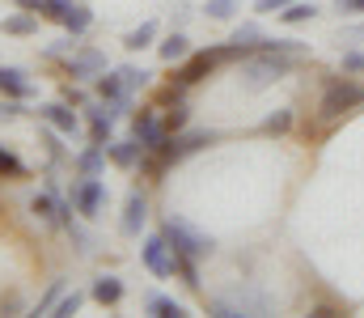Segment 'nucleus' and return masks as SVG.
Returning a JSON list of instances; mask_svg holds the SVG:
<instances>
[{"instance_id": "f257e3e1", "label": "nucleus", "mask_w": 364, "mask_h": 318, "mask_svg": "<svg viewBox=\"0 0 364 318\" xmlns=\"http://www.w3.org/2000/svg\"><path fill=\"white\" fill-rule=\"evenodd\" d=\"M288 68H292L288 51H272V47H259V51H255V55L246 60L242 77H246V85H250V90H263V85L279 81V77H284Z\"/></svg>"}, {"instance_id": "f03ea898", "label": "nucleus", "mask_w": 364, "mask_h": 318, "mask_svg": "<svg viewBox=\"0 0 364 318\" xmlns=\"http://www.w3.org/2000/svg\"><path fill=\"white\" fill-rule=\"evenodd\" d=\"M166 242L174 246V255H186V259H203V255H212V238L208 233H199L195 225H186L182 216H166Z\"/></svg>"}, {"instance_id": "7ed1b4c3", "label": "nucleus", "mask_w": 364, "mask_h": 318, "mask_svg": "<svg viewBox=\"0 0 364 318\" xmlns=\"http://www.w3.org/2000/svg\"><path fill=\"white\" fill-rule=\"evenodd\" d=\"M208 310H212L216 318H229V314H263V310H267V297H263V293H242V289H237V293H229V297H216Z\"/></svg>"}, {"instance_id": "20e7f679", "label": "nucleus", "mask_w": 364, "mask_h": 318, "mask_svg": "<svg viewBox=\"0 0 364 318\" xmlns=\"http://www.w3.org/2000/svg\"><path fill=\"white\" fill-rule=\"evenodd\" d=\"M360 98H364V90L356 81H331L326 85V98H322V119H335V115L352 110Z\"/></svg>"}, {"instance_id": "39448f33", "label": "nucleus", "mask_w": 364, "mask_h": 318, "mask_svg": "<svg viewBox=\"0 0 364 318\" xmlns=\"http://www.w3.org/2000/svg\"><path fill=\"white\" fill-rule=\"evenodd\" d=\"M144 267H149L153 276H174L178 255H174V246L166 242V233H153V238L144 242Z\"/></svg>"}, {"instance_id": "423d86ee", "label": "nucleus", "mask_w": 364, "mask_h": 318, "mask_svg": "<svg viewBox=\"0 0 364 318\" xmlns=\"http://www.w3.org/2000/svg\"><path fill=\"white\" fill-rule=\"evenodd\" d=\"M132 136L140 140V149H149V153H157L161 144H166V123H157V115L153 110H140L136 119H132Z\"/></svg>"}, {"instance_id": "0eeeda50", "label": "nucleus", "mask_w": 364, "mask_h": 318, "mask_svg": "<svg viewBox=\"0 0 364 318\" xmlns=\"http://www.w3.org/2000/svg\"><path fill=\"white\" fill-rule=\"evenodd\" d=\"M220 60H233V47H220V51H199L195 60H186V68L178 73V85H195V81H203Z\"/></svg>"}, {"instance_id": "6e6552de", "label": "nucleus", "mask_w": 364, "mask_h": 318, "mask_svg": "<svg viewBox=\"0 0 364 318\" xmlns=\"http://www.w3.org/2000/svg\"><path fill=\"white\" fill-rule=\"evenodd\" d=\"M102 200H106V187H102L93 174H85V179L73 187V204H77V212H85V216H97Z\"/></svg>"}, {"instance_id": "1a4fd4ad", "label": "nucleus", "mask_w": 364, "mask_h": 318, "mask_svg": "<svg viewBox=\"0 0 364 318\" xmlns=\"http://www.w3.org/2000/svg\"><path fill=\"white\" fill-rule=\"evenodd\" d=\"M68 73H73V77H97V73H106V55H102L97 47H85V51H77V55L68 60Z\"/></svg>"}, {"instance_id": "9d476101", "label": "nucleus", "mask_w": 364, "mask_h": 318, "mask_svg": "<svg viewBox=\"0 0 364 318\" xmlns=\"http://www.w3.org/2000/svg\"><path fill=\"white\" fill-rule=\"evenodd\" d=\"M144 216H149V200H144V191H132V196H127V208H123V233L136 238L140 225H144Z\"/></svg>"}, {"instance_id": "9b49d317", "label": "nucleus", "mask_w": 364, "mask_h": 318, "mask_svg": "<svg viewBox=\"0 0 364 318\" xmlns=\"http://www.w3.org/2000/svg\"><path fill=\"white\" fill-rule=\"evenodd\" d=\"M43 119L55 127V132H64V136H77V115L68 110V106H43Z\"/></svg>"}, {"instance_id": "f8f14e48", "label": "nucleus", "mask_w": 364, "mask_h": 318, "mask_svg": "<svg viewBox=\"0 0 364 318\" xmlns=\"http://www.w3.org/2000/svg\"><path fill=\"white\" fill-rule=\"evenodd\" d=\"M123 297V285H119V276H97L93 280V302H102V306H114Z\"/></svg>"}, {"instance_id": "ddd939ff", "label": "nucleus", "mask_w": 364, "mask_h": 318, "mask_svg": "<svg viewBox=\"0 0 364 318\" xmlns=\"http://www.w3.org/2000/svg\"><path fill=\"white\" fill-rule=\"evenodd\" d=\"M90 132H93V144H110L114 115H110V110H90Z\"/></svg>"}, {"instance_id": "4468645a", "label": "nucleus", "mask_w": 364, "mask_h": 318, "mask_svg": "<svg viewBox=\"0 0 364 318\" xmlns=\"http://www.w3.org/2000/svg\"><path fill=\"white\" fill-rule=\"evenodd\" d=\"M0 90L13 94V98H30V85H26V73L21 68H0Z\"/></svg>"}, {"instance_id": "2eb2a0df", "label": "nucleus", "mask_w": 364, "mask_h": 318, "mask_svg": "<svg viewBox=\"0 0 364 318\" xmlns=\"http://www.w3.org/2000/svg\"><path fill=\"white\" fill-rule=\"evenodd\" d=\"M90 26H93V13L85 9V4H73V9H68V17H64V30L77 38V34H85Z\"/></svg>"}, {"instance_id": "dca6fc26", "label": "nucleus", "mask_w": 364, "mask_h": 318, "mask_svg": "<svg viewBox=\"0 0 364 318\" xmlns=\"http://www.w3.org/2000/svg\"><path fill=\"white\" fill-rule=\"evenodd\" d=\"M144 306H149V310H153L157 318H182V314H186V310H182L174 297H161V293H153V297H149Z\"/></svg>"}, {"instance_id": "f3484780", "label": "nucleus", "mask_w": 364, "mask_h": 318, "mask_svg": "<svg viewBox=\"0 0 364 318\" xmlns=\"http://www.w3.org/2000/svg\"><path fill=\"white\" fill-rule=\"evenodd\" d=\"M110 157H114L119 166H136V161H140V140H119V144H110Z\"/></svg>"}, {"instance_id": "a211bd4d", "label": "nucleus", "mask_w": 364, "mask_h": 318, "mask_svg": "<svg viewBox=\"0 0 364 318\" xmlns=\"http://www.w3.org/2000/svg\"><path fill=\"white\" fill-rule=\"evenodd\" d=\"M186 51H191V43H186V34H178V30H174V34H170V38L161 43V60H166V64H174V60H182Z\"/></svg>"}, {"instance_id": "6ab92c4d", "label": "nucleus", "mask_w": 364, "mask_h": 318, "mask_svg": "<svg viewBox=\"0 0 364 318\" xmlns=\"http://www.w3.org/2000/svg\"><path fill=\"white\" fill-rule=\"evenodd\" d=\"M314 13H318L314 4H284V9H279V17H284L288 26H301V21H309Z\"/></svg>"}, {"instance_id": "aec40b11", "label": "nucleus", "mask_w": 364, "mask_h": 318, "mask_svg": "<svg viewBox=\"0 0 364 318\" xmlns=\"http://www.w3.org/2000/svg\"><path fill=\"white\" fill-rule=\"evenodd\" d=\"M153 34H157V21H144V26H140V30H132L123 43H127L132 51H140V47H149V43H153Z\"/></svg>"}, {"instance_id": "412c9836", "label": "nucleus", "mask_w": 364, "mask_h": 318, "mask_svg": "<svg viewBox=\"0 0 364 318\" xmlns=\"http://www.w3.org/2000/svg\"><path fill=\"white\" fill-rule=\"evenodd\" d=\"M119 77H123V90H127V94H136V90L149 85V73H144V68H119Z\"/></svg>"}, {"instance_id": "4be33fe9", "label": "nucleus", "mask_w": 364, "mask_h": 318, "mask_svg": "<svg viewBox=\"0 0 364 318\" xmlns=\"http://www.w3.org/2000/svg\"><path fill=\"white\" fill-rule=\"evenodd\" d=\"M102 153H106V144H93L81 153V174H97L102 170Z\"/></svg>"}, {"instance_id": "5701e85b", "label": "nucleus", "mask_w": 364, "mask_h": 318, "mask_svg": "<svg viewBox=\"0 0 364 318\" xmlns=\"http://www.w3.org/2000/svg\"><path fill=\"white\" fill-rule=\"evenodd\" d=\"M38 9H43V17L64 21V17H68V9H73V0H38Z\"/></svg>"}, {"instance_id": "b1692460", "label": "nucleus", "mask_w": 364, "mask_h": 318, "mask_svg": "<svg viewBox=\"0 0 364 318\" xmlns=\"http://www.w3.org/2000/svg\"><path fill=\"white\" fill-rule=\"evenodd\" d=\"M233 9H237V0H208V17H216V21L233 17Z\"/></svg>"}, {"instance_id": "393cba45", "label": "nucleus", "mask_w": 364, "mask_h": 318, "mask_svg": "<svg viewBox=\"0 0 364 318\" xmlns=\"http://www.w3.org/2000/svg\"><path fill=\"white\" fill-rule=\"evenodd\" d=\"M81 302H85L81 293H68V297H64V302L55 306V318H73V314H77V310H81Z\"/></svg>"}, {"instance_id": "a878e982", "label": "nucleus", "mask_w": 364, "mask_h": 318, "mask_svg": "<svg viewBox=\"0 0 364 318\" xmlns=\"http://www.w3.org/2000/svg\"><path fill=\"white\" fill-rule=\"evenodd\" d=\"M4 30H9V34H30V30H34V17L17 13V17H9V21H4Z\"/></svg>"}, {"instance_id": "bb28decb", "label": "nucleus", "mask_w": 364, "mask_h": 318, "mask_svg": "<svg viewBox=\"0 0 364 318\" xmlns=\"http://www.w3.org/2000/svg\"><path fill=\"white\" fill-rule=\"evenodd\" d=\"M178 127H186V110H182V106H174V110L166 115V132H178Z\"/></svg>"}, {"instance_id": "cd10ccee", "label": "nucleus", "mask_w": 364, "mask_h": 318, "mask_svg": "<svg viewBox=\"0 0 364 318\" xmlns=\"http://www.w3.org/2000/svg\"><path fill=\"white\" fill-rule=\"evenodd\" d=\"M0 174H21V161L13 153H4V149H0Z\"/></svg>"}, {"instance_id": "c85d7f7f", "label": "nucleus", "mask_w": 364, "mask_h": 318, "mask_svg": "<svg viewBox=\"0 0 364 318\" xmlns=\"http://www.w3.org/2000/svg\"><path fill=\"white\" fill-rule=\"evenodd\" d=\"M263 127H267V132H284V127H288V110H279V115H272V119H267Z\"/></svg>"}, {"instance_id": "c756f323", "label": "nucleus", "mask_w": 364, "mask_h": 318, "mask_svg": "<svg viewBox=\"0 0 364 318\" xmlns=\"http://www.w3.org/2000/svg\"><path fill=\"white\" fill-rule=\"evenodd\" d=\"M343 68H352V73H364V55H360V51H348V55H343Z\"/></svg>"}, {"instance_id": "7c9ffc66", "label": "nucleus", "mask_w": 364, "mask_h": 318, "mask_svg": "<svg viewBox=\"0 0 364 318\" xmlns=\"http://www.w3.org/2000/svg\"><path fill=\"white\" fill-rule=\"evenodd\" d=\"M284 4H292V0H259L255 9H259V13H279Z\"/></svg>"}, {"instance_id": "2f4dec72", "label": "nucleus", "mask_w": 364, "mask_h": 318, "mask_svg": "<svg viewBox=\"0 0 364 318\" xmlns=\"http://www.w3.org/2000/svg\"><path fill=\"white\" fill-rule=\"evenodd\" d=\"M339 9H348V13H364V0H335Z\"/></svg>"}, {"instance_id": "473e14b6", "label": "nucleus", "mask_w": 364, "mask_h": 318, "mask_svg": "<svg viewBox=\"0 0 364 318\" xmlns=\"http://www.w3.org/2000/svg\"><path fill=\"white\" fill-rule=\"evenodd\" d=\"M343 38H364V26H348V30H343Z\"/></svg>"}, {"instance_id": "72a5a7b5", "label": "nucleus", "mask_w": 364, "mask_h": 318, "mask_svg": "<svg viewBox=\"0 0 364 318\" xmlns=\"http://www.w3.org/2000/svg\"><path fill=\"white\" fill-rule=\"evenodd\" d=\"M13 115H17V106H13V102H0V119H13Z\"/></svg>"}]
</instances>
